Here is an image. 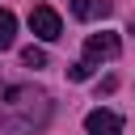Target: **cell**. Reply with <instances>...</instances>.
I'll return each instance as SVG.
<instances>
[{
	"label": "cell",
	"instance_id": "6da1fadb",
	"mask_svg": "<svg viewBox=\"0 0 135 135\" xmlns=\"http://www.w3.org/2000/svg\"><path fill=\"white\" fill-rule=\"evenodd\" d=\"M51 122V93L34 84H0V131H42Z\"/></svg>",
	"mask_w": 135,
	"mask_h": 135
},
{
	"label": "cell",
	"instance_id": "7a4b0ae2",
	"mask_svg": "<svg viewBox=\"0 0 135 135\" xmlns=\"http://www.w3.org/2000/svg\"><path fill=\"white\" fill-rule=\"evenodd\" d=\"M30 30H34L42 42H55V38H63V21H59V13H55L51 4H38V8H30Z\"/></svg>",
	"mask_w": 135,
	"mask_h": 135
},
{
	"label": "cell",
	"instance_id": "3957f363",
	"mask_svg": "<svg viewBox=\"0 0 135 135\" xmlns=\"http://www.w3.org/2000/svg\"><path fill=\"white\" fill-rule=\"evenodd\" d=\"M118 51H122L118 34H93V38L84 42V63H101V59H114Z\"/></svg>",
	"mask_w": 135,
	"mask_h": 135
},
{
	"label": "cell",
	"instance_id": "277c9868",
	"mask_svg": "<svg viewBox=\"0 0 135 135\" xmlns=\"http://www.w3.org/2000/svg\"><path fill=\"white\" fill-rule=\"evenodd\" d=\"M84 131H89V135H122V118H118L114 110H89Z\"/></svg>",
	"mask_w": 135,
	"mask_h": 135
},
{
	"label": "cell",
	"instance_id": "5b68a950",
	"mask_svg": "<svg viewBox=\"0 0 135 135\" xmlns=\"http://www.w3.org/2000/svg\"><path fill=\"white\" fill-rule=\"evenodd\" d=\"M110 13H114L110 0H72V17H80V21H97V17H110Z\"/></svg>",
	"mask_w": 135,
	"mask_h": 135
},
{
	"label": "cell",
	"instance_id": "8992f818",
	"mask_svg": "<svg viewBox=\"0 0 135 135\" xmlns=\"http://www.w3.org/2000/svg\"><path fill=\"white\" fill-rule=\"evenodd\" d=\"M13 38H17V17H13L8 8H0V51H8Z\"/></svg>",
	"mask_w": 135,
	"mask_h": 135
},
{
	"label": "cell",
	"instance_id": "52a82bcc",
	"mask_svg": "<svg viewBox=\"0 0 135 135\" xmlns=\"http://www.w3.org/2000/svg\"><path fill=\"white\" fill-rule=\"evenodd\" d=\"M21 63H25V68H46V51H42V46H25V51H21Z\"/></svg>",
	"mask_w": 135,
	"mask_h": 135
},
{
	"label": "cell",
	"instance_id": "ba28073f",
	"mask_svg": "<svg viewBox=\"0 0 135 135\" xmlns=\"http://www.w3.org/2000/svg\"><path fill=\"white\" fill-rule=\"evenodd\" d=\"M89 72H93V63H84V59H80V63H68V80H76V84L89 80Z\"/></svg>",
	"mask_w": 135,
	"mask_h": 135
}]
</instances>
